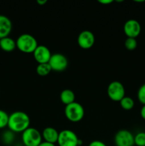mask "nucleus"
Listing matches in <instances>:
<instances>
[{"label": "nucleus", "mask_w": 145, "mask_h": 146, "mask_svg": "<svg viewBox=\"0 0 145 146\" xmlns=\"http://www.w3.org/2000/svg\"><path fill=\"white\" fill-rule=\"evenodd\" d=\"M48 64L52 71L61 72L66 69L68 65V61L66 57L63 54H54L51 55Z\"/></svg>", "instance_id": "obj_8"}, {"label": "nucleus", "mask_w": 145, "mask_h": 146, "mask_svg": "<svg viewBox=\"0 0 145 146\" xmlns=\"http://www.w3.org/2000/svg\"><path fill=\"white\" fill-rule=\"evenodd\" d=\"M125 46L129 51H133L137 46V41L136 38H127L125 41Z\"/></svg>", "instance_id": "obj_21"}, {"label": "nucleus", "mask_w": 145, "mask_h": 146, "mask_svg": "<svg viewBox=\"0 0 145 146\" xmlns=\"http://www.w3.org/2000/svg\"><path fill=\"white\" fill-rule=\"evenodd\" d=\"M9 117V115L7 112L0 109V129L6 128L8 125Z\"/></svg>", "instance_id": "obj_19"}, {"label": "nucleus", "mask_w": 145, "mask_h": 146, "mask_svg": "<svg viewBox=\"0 0 145 146\" xmlns=\"http://www.w3.org/2000/svg\"><path fill=\"white\" fill-rule=\"evenodd\" d=\"M64 113L68 121L72 123H78L83 118L85 110L80 104L75 101L69 105L65 106Z\"/></svg>", "instance_id": "obj_3"}, {"label": "nucleus", "mask_w": 145, "mask_h": 146, "mask_svg": "<svg viewBox=\"0 0 145 146\" xmlns=\"http://www.w3.org/2000/svg\"><path fill=\"white\" fill-rule=\"evenodd\" d=\"M88 146H107L105 143L100 141H93L89 144Z\"/></svg>", "instance_id": "obj_23"}, {"label": "nucleus", "mask_w": 145, "mask_h": 146, "mask_svg": "<svg viewBox=\"0 0 145 146\" xmlns=\"http://www.w3.org/2000/svg\"><path fill=\"white\" fill-rule=\"evenodd\" d=\"M140 115L142 118L145 121V105H143L140 111Z\"/></svg>", "instance_id": "obj_25"}, {"label": "nucleus", "mask_w": 145, "mask_h": 146, "mask_svg": "<svg viewBox=\"0 0 145 146\" xmlns=\"http://www.w3.org/2000/svg\"><path fill=\"white\" fill-rule=\"evenodd\" d=\"M37 4H38L39 5L43 6L44 4H45L47 3V0H37L36 1Z\"/></svg>", "instance_id": "obj_27"}, {"label": "nucleus", "mask_w": 145, "mask_h": 146, "mask_svg": "<svg viewBox=\"0 0 145 146\" xmlns=\"http://www.w3.org/2000/svg\"><path fill=\"white\" fill-rule=\"evenodd\" d=\"M30 118L28 115L23 111H15L9 117L8 125L9 131L14 133H22L29 128Z\"/></svg>", "instance_id": "obj_1"}, {"label": "nucleus", "mask_w": 145, "mask_h": 146, "mask_svg": "<svg viewBox=\"0 0 145 146\" xmlns=\"http://www.w3.org/2000/svg\"><path fill=\"white\" fill-rule=\"evenodd\" d=\"M135 2H139V3H140V2H144V0H141V1H136V0H135Z\"/></svg>", "instance_id": "obj_28"}, {"label": "nucleus", "mask_w": 145, "mask_h": 146, "mask_svg": "<svg viewBox=\"0 0 145 146\" xmlns=\"http://www.w3.org/2000/svg\"><path fill=\"white\" fill-rule=\"evenodd\" d=\"M51 71H52V69H51L48 63H47V64H38L36 67L37 74L38 76H45L48 75Z\"/></svg>", "instance_id": "obj_17"}, {"label": "nucleus", "mask_w": 145, "mask_h": 146, "mask_svg": "<svg viewBox=\"0 0 145 146\" xmlns=\"http://www.w3.org/2000/svg\"><path fill=\"white\" fill-rule=\"evenodd\" d=\"M123 29L127 38H136L140 34L142 27L138 21L135 19H129L125 23Z\"/></svg>", "instance_id": "obj_9"}, {"label": "nucleus", "mask_w": 145, "mask_h": 146, "mask_svg": "<svg viewBox=\"0 0 145 146\" xmlns=\"http://www.w3.org/2000/svg\"><path fill=\"white\" fill-rule=\"evenodd\" d=\"M16 48L24 54H33L38 46L35 37L29 34H21L16 41Z\"/></svg>", "instance_id": "obj_2"}, {"label": "nucleus", "mask_w": 145, "mask_h": 146, "mask_svg": "<svg viewBox=\"0 0 145 146\" xmlns=\"http://www.w3.org/2000/svg\"><path fill=\"white\" fill-rule=\"evenodd\" d=\"M115 143L116 146H134V135L128 130H120L115 135Z\"/></svg>", "instance_id": "obj_7"}, {"label": "nucleus", "mask_w": 145, "mask_h": 146, "mask_svg": "<svg viewBox=\"0 0 145 146\" xmlns=\"http://www.w3.org/2000/svg\"><path fill=\"white\" fill-rule=\"evenodd\" d=\"M12 30V23L9 17L0 14V39L9 36Z\"/></svg>", "instance_id": "obj_12"}, {"label": "nucleus", "mask_w": 145, "mask_h": 146, "mask_svg": "<svg viewBox=\"0 0 145 146\" xmlns=\"http://www.w3.org/2000/svg\"><path fill=\"white\" fill-rule=\"evenodd\" d=\"M60 98L61 102L65 106H68L75 102V96L73 91L71 89H65L61 91L60 94Z\"/></svg>", "instance_id": "obj_15"}, {"label": "nucleus", "mask_w": 145, "mask_h": 146, "mask_svg": "<svg viewBox=\"0 0 145 146\" xmlns=\"http://www.w3.org/2000/svg\"><path fill=\"white\" fill-rule=\"evenodd\" d=\"M38 146H55V144L45 142V141H42Z\"/></svg>", "instance_id": "obj_26"}, {"label": "nucleus", "mask_w": 145, "mask_h": 146, "mask_svg": "<svg viewBox=\"0 0 145 146\" xmlns=\"http://www.w3.org/2000/svg\"><path fill=\"white\" fill-rule=\"evenodd\" d=\"M95 42V37L93 33L88 30H85L80 33L78 36V44L83 49H89L93 46Z\"/></svg>", "instance_id": "obj_10"}, {"label": "nucleus", "mask_w": 145, "mask_h": 146, "mask_svg": "<svg viewBox=\"0 0 145 146\" xmlns=\"http://www.w3.org/2000/svg\"><path fill=\"white\" fill-rule=\"evenodd\" d=\"M16 47V41L9 36L4 37L0 39V48L6 52H11Z\"/></svg>", "instance_id": "obj_14"}, {"label": "nucleus", "mask_w": 145, "mask_h": 146, "mask_svg": "<svg viewBox=\"0 0 145 146\" xmlns=\"http://www.w3.org/2000/svg\"><path fill=\"white\" fill-rule=\"evenodd\" d=\"M79 138L71 130H63L59 133L57 143L59 146H78Z\"/></svg>", "instance_id": "obj_6"}, {"label": "nucleus", "mask_w": 145, "mask_h": 146, "mask_svg": "<svg viewBox=\"0 0 145 146\" xmlns=\"http://www.w3.org/2000/svg\"><path fill=\"white\" fill-rule=\"evenodd\" d=\"M3 142L7 145H10L14 141V133L11 131H7L2 135Z\"/></svg>", "instance_id": "obj_20"}, {"label": "nucleus", "mask_w": 145, "mask_h": 146, "mask_svg": "<svg viewBox=\"0 0 145 146\" xmlns=\"http://www.w3.org/2000/svg\"><path fill=\"white\" fill-rule=\"evenodd\" d=\"M78 146H82V145H78Z\"/></svg>", "instance_id": "obj_29"}, {"label": "nucleus", "mask_w": 145, "mask_h": 146, "mask_svg": "<svg viewBox=\"0 0 145 146\" xmlns=\"http://www.w3.org/2000/svg\"><path fill=\"white\" fill-rule=\"evenodd\" d=\"M98 2L100 3L101 4H104V5H108L113 2V1L112 0H99Z\"/></svg>", "instance_id": "obj_24"}, {"label": "nucleus", "mask_w": 145, "mask_h": 146, "mask_svg": "<svg viewBox=\"0 0 145 146\" xmlns=\"http://www.w3.org/2000/svg\"><path fill=\"white\" fill-rule=\"evenodd\" d=\"M42 139L41 133L34 128L29 127L22 133L21 140L24 146H38Z\"/></svg>", "instance_id": "obj_4"}, {"label": "nucleus", "mask_w": 145, "mask_h": 146, "mask_svg": "<svg viewBox=\"0 0 145 146\" xmlns=\"http://www.w3.org/2000/svg\"><path fill=\"white\" fill-rule=\"evenodd\" d=\"M41 135H42V138L44 140V141L50 143L55 144L58 142L59 133L54 128L47 127L43 131Z\"/></svg>", "instance_id": "obj_13"}, {"label": "nucleus", "mask_w": 145, "mask_h": 146, "mask_svg": "<svg viewBox=\"0 0 145 146\" xmlns=\"http://www.w3.org/2000/svg\"><path fill=\"white\" fill-rule=\"evenodd\" d=\"M121 107L125 111H130L134 106V101L131 97L125 96L119 101Z\"/></svg>", "instance_id": "obj_16"}, {"label": "nucleus", "mask_w": 145, "mask_h": 146, "mask_svg": "<svg viewBox=\"0 0 145 146\" xmlns=\"http://www.w3.org/2000/svg\"><path fill=\"white\" fill-rule=\"evenodd\" d=\"M137 98L142 105H145V84L139 87L137 91Z\"/></svg>", "instance_id": "obj_22"}, {"label": "nucleus", "mask_w": 145, "mask_h": 146, "mask_svg": "<svg viewBox=\"0 0 145 146\" xmlns=\"http://www.w3.org/2000/svg\"><path fill=\"white\" fill-rule=\"evenodd\" d=\"M0 94H1V91H0Z\"/></svg>", "instance_id": "obj_30"}, {"label": "nucleus", "mask_w": 145, "mask_h": 146, "mask_svg": "<svg viewBox=\"0 0 145 146\" xmlns=\"http://www.w3.org/2000/svg\"><path fill=\"white\" fill-rule=\"evenodd\" d=\"M107 93L112 101H120L125 96V86L119 81H114L108 85Z\"/></svg>", "instance_id": "obj_5"}, {"label": "nucleus", "mask_w": 145, "mask_h": 146, "mask_svg": "<svg viewBox=\"0 0 145 146\" xmlns=\"http://www.w3.org/2000/svg\"><path fill=\"white\" fill-rule=\"evenodd\" d=\"M134 145L145 146V132H139L134 135Z\"/></svg>", "instance_id": "obj_18"}, {"label": "nucleus", "mask_w": 145, "mask_h": 146, "mask_svg": "<svg viewBox=\"0 0 145 146\" xmlns=\"http://www.w3.org/2000/svg\"><path fill=\"white\" fill-rule=\"evenodd\" d=\"M34 59L39 64H47L51 57V53L49 48L44 45H38L33 53Z\"/></svg>", "instance_id": "obj_11"}]
</instances>
